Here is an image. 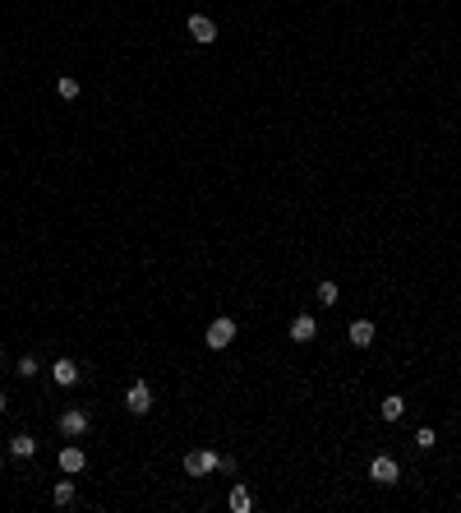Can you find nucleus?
<instances>
[{"instance_id": "1", "label": "nucleus", "mask_w": 461, "mask_h": 513, "mask_svg": "<svg viewBox=\"0 0 461 513\" xmlns=\"http://www.w3.org/2000/svg\"><path fill=\"white\" fill-rule=\"evenodd\" d=\"M235 333H240V328H235V319H230V314H217V319L208 324L203 342H208L212 352H221V347H230V342H235Z\"/></svg>"}, {"instance_id": "2", "label": "nucleus", "mask_w": 461, "mask_h": 513, "mask_svg": "<svg viewBox=\"0 0 461 513\" xmlns=\"http://www.w3.org/2000/svg\"><path fill=\"white\" fill-rule=\"evenodd\" d=\"M125 412H134V416L153 412V384H148V380H134L130 384V393H125Z\"/></svg>"}, {"instance_id": "3", "label": "nucleus", "mask_w": 461, "mask_h": 513, "mask_svg": "<svg viewBox=\"0 0 461 513\" xmlns=\"http://www.w3.org/2000/svg\"><path fill=\"white\" fill-rule=\"evenodd\" d=\"M221 467V453L217 448H194V453H185V472L189 477H208V472Z\"/></svg>"}, {"instance_id": "4", "label": "nucleus", "mask_w": 461, "mask_h": 513, "mask_svg": "<svg viewBox=\"0 0 461 513\" xmlns=\"http://www.w3.org/2000/svg\"><path fill=\"white\" fill-rule=\"evenodd\" d=\"M88 425H92V416L83 412V407H65V412H60V435H65V439L88 435Z\"/></svg>"}, {"instance_id": "5", "label": "nucleus", "mask_w": 461, "mask_h": 513, "mask_svg": "<svg viewBox=\"0 0 461 513\" xmlns=\"http://www.w3.org/2000/svg\"><path fill=\"white\" fill-rule=\"evenodd\" d=\"M369 481H378V486H397V481H401V467H397V458L378 453V458L369 462Z\"/></svg>"}, {"instance_id": "6", "label": "nucleus", "mask_w": 461, "mask_h": 513, "mask_svg": "<svg viewBox=\"0 0 461 513\" xmlns=\"http://www.w3.org/2000/svg\"><path fill=\"white\" fill-rule=\"evenodd\" d=\"M185 28H189V37H194L198 46H212V42H217V23H212L208 14H189Z\"/></svg>"}, {"instance_id": "7", "label": "nucleus", "mask_w": 461, "mask_h": 513, "mask_svg": "<svg viewBox=\"0 0 461 513\" xmlns=\"http://www.w3.org/2000/svg\"><path fill=\"white\" fill-rule=\"evenodd\" d=\"M51 380H55V384H60V389H74V384H78V380H83V370H78V361H69V357H60V361H55V366H51Z\"/></svg>"}, {"instance_id": "8", "label": "nucleus", "mask_w": 461, "mask_h": 513, "mask_svg": "<svg viewBox=\"0 0 461 513\" xmlns=\"http://www.w3.org/2000/svg\"><path fill=\"white\" fill-rule=\"evenodd\" d=\"M286 333H291V342H314V338H319V319H314V314H296Z\"/></svg>"}, {"instance_id": "9", "label": "nucleus", "mask_w": 461, "mask_h": 513, "mask_svg": "<svg viewBox=\"0 0 461 513\" xmlns=\"http://www.w3.org/2000/svg\"><path fill=\"white\" fill-rule=\"evenodd\" d=\"M346 338H351L355 347H369L373 338H378V328H373V319H355L351 328H346Z\"/></svg>"}, {"instance_id": "10", "label": "nucleus", "mask_w": 461, "mask_h": 513, "mask_svg": "<svg viewBox=\"0 0 461 513\" xmlns=\"http://www.w3.org/2000/svg\"><path fill=\"white\" fill-rule=\"evenodd\" d=\"M378 416H383V421H401V416H406V398H401V393H387V398L378 402Z\"/></svg>"}, {"instance_id": "11", "label": "nucleus", "mask_w": 461, "mask_h": 513, "mask_svg": "<svg viewBox=\"0 0 461 513\" xmlns=\"http://www.w3.org/2000/svg\"><path fill=\"white\" fill-rule=\"evenodd\" d=\"M88 467V453H83V448H60V472H69V477H74V472H83Z\"/></svg>"}, {"instance_id": "12", "label": "nucleus", "mask_w": 461, "mask_h": 513, "mask_svg": "<svg viewBox=\"0 0 461 513\" xmlns=\"http://www.w3.org/2000/svg\"><path fill=\"white\" fill-rule=\"evenodd\" d=\"M10 453H14V458H33V453H37V439H33V435H14V439H10Z\"/></svg>"}, {"instance_id": "13", "label": "nucleus", "mask_w": 461, "mask_h": 513, "mask_svg": "<svg viewBox=\"0 0 461 513\" xmlns=\"http://www.w3.org/2000/svg\"><path fill=\"white\" fill-rule=\"evenodd\" d=\"M230 509H235V513H249L254 509V495L245 491V486H230Z\"/></svg>"}, {"instance_id": "14", "label": "nucleus", "mask_w": 461, "mask_h": 513, "mask_svg": "<svg viewBox=\"0 0 461 513\" xmlns=\"http://www.w3.org/2000/svg\"><path fill=\"white\" fill-rule=\"evenodd\" d=\"M51 500L60 504V509H69V504H74V481H55V491H51Z\"/></svg>"}, {"instance_id": "15", "label": "nucleus", "mask_w": 461, "mask_h": 513, "mask_svg": "<svg viewBox=\"0 0 461 513\" xmlns=\"http://www.w3.org/2000/svg\"><path fill=\"white\" fill-rule=\"evenodd\" d=\"M55 93H60L65 102H74V98H78V79H69V74H65L60 84H55Z\"/></svg>"}, {"instance_id": "16", "label": "nucleus", "mask_w": 461, "mask_h": 513, "mask_svg": "<svg viewBox=\"0 0 461 513\" xmlns=\"http://www.w3.org/2000/svg\"><path fill=\"white\" fill-rule=\"evenodd\" d=\"M319 301H323V305H337V301H341L337 282H319Z\"/></svg>"}, {"instance_id": "17", "label": "nucleus", "mask_w": 461, "mask_h": 513, "mask_svg": "<svg viewBox=\"0 0 461 513\" xmlns=\"http://www.w3.org/2000/svg\"><path fill=\"white\" fill-rule=\"evenodd\" d=\"M37 370H42V366H37V357H19V375H23V380H33Z\"/></svg>"}, {"instance_id": "18", "label": "nucleus", "mask_w": 461, "mask_h": 513, "mask_svg": "<svg viewBox=\"0 0 461 513\" xmlns=\"http://www.w3.org/2000/svg\"><path fill=\"white\" fill-rule=\"evenodd\" d=\"M434 444H439V439H434V430H420V435H415V448H420V453H429Z\"/></svg>"}, {"instance_id": "19", "label": "nucleus", "mask_w": 461, "mask_h": 513, "mask_svg": "<svg viewBox=\"0 0 461 513\" xmlns=\"http://www.w3.org/2000/svg\"><path fill=\"white\" fill-rule=\"evenodd\" d=\"M0 412H5V393H0Z\"/></svg>"}]
</instances>
